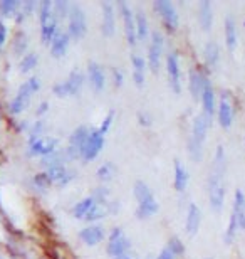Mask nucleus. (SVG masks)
<instances>
[{"mask_svg": "<svg viewBox=\"0 0 245 259\" xmlns=\"http://www.w3.org/2000/svg\"><path fill=\"white\" fill-rule=\"evenodd\" d=\"M84 76L82 73L73 71L69 74V78L66 81L59 83V85L52 86V93H54L57 98H66V96H74L79 93V89L82 87Z\"/></svg>", "mask_w": 245, "mask_h": 259, "instance_id": "obj_6", "label": "nucleus"}, {"mask_svg": "<svg viewBox=\"0 0 245 259\" xmlns=\"http://www.w3.org/2000/svg\"><path fill=\"white\" fill-rule=\"evenodd\" d=\"M138 118H140V123L143 126H150L151 125V118L146 115V113H140V115H138Z\"/></svg>", "mask_w": 245, "mask_h": 259, "instance_id": "obj_44", "label": "nucleus"}, {"mask_svg": "<svg viewBox=\"0 0 245 259\" xmlns=\"http://www.w3.org/2000/svg\"><path fill=\"white\" fill-rule=\"evenodd\" d=\"M235 116V109L234 103H232V98L227 93L220 96V101H218V109H217V118H218V125L222 128H230L232 123H234Z\"/></svg>", "mask_w": 245, "mask_h": 259, "instance_id": "obj_12", "label": "nucleus"}, {"mask_svg": "<svg viewBox=\"0 0 245 259\" xmlns=\"http://www.w3.org/2000/svg\"><path fill=\"white\" fill-rule=\"evenodd\" d=\"M190 182V173L180 160H175L173 165V185L178 192H183Z\"/></svg>", "mask_w": 245, "mask_h": 259, "instance_id": "obj_21", "label": "nucleus"}, {"mask_svg": "<svg viewBox=\"0 0 245 259\" xmlns=\"http://www.w3.org/2000/svg\"><path fill=\"white\" fill-rule=\"evenodd\" d=\"M39 89H41V81H39V78L37 76L29 78V80L19 87L15 98L10 101V104H8V109H10L12 115H20V113L27 108V104L30 103L32 96L37 93Z\"/></svg>", "mask_w": 245, "mask_h": 259, "instance_id": "obj_3", "label": "nucleus"}, {"mask_svg": "<svg viewBox=\"0 0 245 259\" xmlns=\"http://www.w3.org/2000/svg\"><path fill=\"white\" fill-rule=\"evenodd\" d=\"M39 63V58H37V54L35 52H25L24 54V58L20 59V64H19V68H20V73H29V71H32V69L37 66Z\"/></svg>", "mask_w": 245, "mask_h": 259, "instance_id": "obj_32", "label": "nucleus"}, {"mask_svg": "<svg viewBox=\"0 0 245 259\" xmlns=\"http://www.w3.org/2000/svg\"><path fill=\"white\" fill-rule=\"evenodd\" d=\"M35 7H37V3H35L34 0H30V2H22L19 12H17V22H22L25 17H29L35 10Z\"/></svg>", "mask_w": 245, "mask_h": 259, "instance_id": "obj_36", "label": "nucleus"}, {"mask_svg": "<svg viewBox=\"0 0 245 259\" xmlns=\"http://www.w3.org/2000/svg\"><path fill=\"white\" fill-rule=\"evenodd\" d=\"M87 32V20L86 14L79 5L71 7V14H69V25H68V34L71 39H82Z\"/></svg>", "mask_w": 245, "mask_h": 259, "instance_id": "obj_4", "label": "nucleus"}, {"mask_svg": "<svg viewBox=\"0 0 245 259\" xmlns=\"http://www.w3.org/2000/svg\"><path fill=\"white\" fill-rule=\"evenodd\" d=\"M131 249V241L128 239V236L124 234L121 227H114L109 234L108 246H106V253L113 258H118L121 254H126Z\"/></svg>", "mask_w": 245, "mask_h": 259, "instance_id": "obj_5", "label": "nucleus"}, {"mask_svg": "<svg viewBox=\"0 0 245 259\" xmlns=\"http://www.w3.org/2000/svg\"><path fill=\"white\" fill-rule=\"evenodd\" d=\"M133 194H135V199L138 200V207H136V217L145 221V219H150L151 216L158 212V200L155 194L151 192V188L146 185L143 180H138L135 183V188H133Z\"/></svg>", "mask_w": 245, "mask_h": 259, "instance_id": "obj_2", "label": "nucleus"}, {"mask_svg": "<svg viewBox=\"0 0 245 259\" xmlns=\"http://www.w3.org/2000/svg\"><path fill=\"white\" fill-rule=\"evenodd\" d=\"M200 101H202V108H203V115L210 120L215 113V91H213L212 83L208 81V78H203V89L202 94H200Z\"/></svg>", "mask_w": 245, "mask_h": 259, "instance_id": "obj_15", "label": "nucleus"}, {"mask_svg": "<svg viewBox=\"0 0 245 259\" xmlns=\"http://www.w3.org/2000/svg\"><path fill=\"white\" fill-rule=\"evenodd\" d=\"M205 61H207V64L210 66V68H217L218 61H220V49H218V46L215 42H207V46H205Z\"/></svg>", "mask_w": 245, "mask_h": 259, "instance_id": "obj_30", "label": "nucleus"}, {"mask_svg": "<svg viewBox=\"0 0 245 259\" xmlns=\"http://www.w3.org/2000/svg\"><path fill=\"white\" fill-rule=\"evenodd\" d=\"M203 74L198 73V71H190L188 74V89L191 96L195 99H200V94H202V89H203Z\"/></svg>", "mask_w": 245, "mask_h": 259, "instance_id": "obj_29", "label": "nucleus"}, {"mask_svg": "<svg viewBox=\"0 0 245 259\" xmlns=\"http://www.w3.org/2000/svg\"><path fill=\"white\" fill-rule=\"evenodd\" d=\"M155 10L158 12V15L162 17L164 25L168 27V30H176L178 29V24H180V19H178V12L175 5L168 0H157L153 3Z\"/></svg>", "mask_w": 245, "mask_h": 259, "instance_id": "obj_9", "label": "nucleus"}, {"mask_svg": "<svg viewBox=\"0 0 245 259\" xmlns=\"http://www.w3.org/2000/svg\"><path fill=\"white\" fill-rule=\"evenodd\" d=\"M113 121H114V111H109L108 115L104 116V120L101 121V125H99V130H101L102 135H108L109 133L111 126H113Z\"/></svg>", "mask_w": 245, "mask_h": 259, "instance_id": "obj_40", "label": "nucleus"}, {"mask_svg": "<svg viewBox=\"0 0 245 259\" xmlns=\"http://www.w3.org/2000/svg\"><path fill=\"white\" fill-rule=\"evenodd\" d=\"M166 71H168V80H170V86L173 93L180 94L181 93V71H180V59H178L176 52H170V54H168Z\"/></svg>", "mask_w": 245, "mask_h": 259, "instance_id": "obj_13", "label": "nucleus"}, {"mask_svg": "<svg viewBox=\"0 0 245 259\" xmlns=\"http://www.w3.org/2000/svg\"><path fill=\"white\" fill-rule=\"evenodd\" d=\"M32 185L37 188V190H46V188L51 185V180H49L47 173L42 172V173H35L34 178H32Z\"/></svg>", "mask_w": 245, "mask_h": 259, "instance_id": "obj_37", "label": "nucleus"}, {"mask_svg": "<svg viewBox=\"0 0 245 259\" xmlns=\"http://www.w3.org/2000/svg\"><path fill=\"white\" fill-rule=\"evenodd\" d=\"M225 46L230 52L235 51L237 47V25H235V19L232 15L225 17Z\"/></svg>", "mask_w": 245, "mask_h": 259, "instance_id": "obj_26", "label": "nucleus"}, {"mask_svg": "<svg viewBox=\"0 0 245 259\" xmlns=\"http://www.w3.org/2000/svg\"><path fill=\"white\" fill-rule=\"evenodd\" d=\"M113 80H114V85L116 86L121 87L123 83H124V74H123V71H119V69H114V71H113Z\"/></svg>", "mask_w": 245, "mask_h": 259, "instance_id": "obj_41", "label": "nucleus"}, {"mask_svg": "<svg viewBox=\"0 0 245 259\" xmlns=\"http://www.w3.org/2000/svg\"><path fill=\"white\" fill-rule=\"evenodd\" d=\"M166 248L170 249V251L175 254V256H181V254L185 253V246H183V243H181V241L178 239V238H171Z\"/></svg>", "mask_w": 245, "mask_h": 259, "instance_id": "obj_39", "label": "nucleus"}, {"mask_svg": "<svg viewBox=\"0 0 245 259\" xmlns=\"http://www.w3.org/2000/svg\"><path fill=\"white\" fill-rule=\"evenodd\" d=\"M198 22H200V27L205 32L212 29L213 25V8L212 3L208 0H203V2L198 3Z\"/></svg>", "mask_w": 245, "mask_h": 259, "instance_id": "obj_24", "label": "nucleus"}, {"mask_svg": "<svg viewBox=\"0 0 245 259\" xmlns=\"http://www.w3.org/2000/svg\"><path fill=\"white\" fill-rule=\"evenodd\" d=\"M5 41H7V27H5V24L2 22V19H0V49L3 47Z\"/></svg>", "mask_w": 245, "mask_h": 259, "instance_id": "obj_42", "label": "nucleus"}, {"mask_svg": "<svg viewBox=\"0 0 245 259\" xmlns=\"http://www.w3.org/2000/svg\"><path fill=\"white\" fill-rule=\"evenodd\" d=\"M79 239L86 246H89V248H92V246L102 243V239H104V229L101 226H97V224H91V226L84 227L82 231H79Z\"/></svg>", "mask_w": 245, "mask_h": 259, "instance_id": "obj_17", "label": "nucleus"}, {"mask_svg": "<svg viewBox=\"0 0 245 259\" xmlns=\"http://www.w3.org/2000/svg\"><path fill=\"white\" fill-rule=\"evenodd\" d=\"M208 125H210V120H208V118L205 116L203 113L197 115V116H195V120H193V128H191V137L190 138L193 140V142L203 145L205 140H207Z\"/></svg>", "mask_w": 245, "mask_h": 259, "instance_id": "obj_19", "label": "nucleus"}, {"mask_svg": "<svg viewBox=\"0 0 245 259\" xmlns=\"http://www.w3.org/2000/svg\"><path fill=\"white\" fill-rule=\"evenodd\" d=\"M119 14H121L123 25H124V36L128 39V44L130 46H135L138 37H136V24H135V14H133L131 7L128 5L126 2H119L118 3Z\"/></svg>", "mask_w": 245, "mask_h": 259, "instance_id": "obj_11", "label": "nucleus"}, {"mask_svg": "<svg viewBox=\"0 0 245 259\" xmlns=\"http://www.w3.org/2000/svg\"><path fill=\"white\" fill-rule=\"evenodd\" d=\"M104 138H106V135H102L99 128H92L86 145H84L81 150V159L84 162L94 160L102 152V148H104Z\"/></svg>", "mask_w": 245, "mask_h": 259, "instance_id": "obj_7", "label": "nucleus"}, {"mask_svg": "<svg viewBox=\"0 0 245 259\" xmlns=\"http://www.w3.org/2000/svg\"><path fill=\"white\" fill-rule=\"evenodd\" d=\"M114 173H116V167L113 164H109V162L102 164L96 172L97 178H99L101 182H109V180L114 177Z\"/></svg>", "mask_w": 245, "mask_h": 259, "instance_id": "obj_34", "label": "nucleus"}, {"mask_svg": "<svg viewBox=\"0 0 245 259\" xmlns=\"http://www.w3.org/2000/svg\"><path fill=\"white\" fill-rule=\"evenodd\" d=\"M175 258H176V256L170 251V249L164 248V249H162V253L158 254V258H157V259H175Z\"/></svg>", "mask_w": 245, "mask_h": 259, "instance_id": "obj_43", "label": "nucleus"}, {"mask_svg": "<svg viewBox=\"0 0 245 259\" xmlns=\"http://www.w3.org/2000/svg\"><path fill=\"white\" fill-rule=\"evenodd\" d=\"M163 36L160 30H155L151 34V42L148 47V66L153 73H157L162 64V54H163Z\"/></svg>", "mask_w": 245, "mask_h": 259, "instance_id": "obj_10", "label": "nucleus"}, {"mask_svg": "<svg viewBox=\"0 0 245 259\" xmlns=\"http://www.w3.org/2000/svg\"><path fill=\"white\" fill-rule=\"evenodd\" d=\"M57 145H59V140L51 138V137H41L30 140L29 147H27V155L29 157H47L51 153L57 152Z\"/></svg>", "mask_w": 245, "mask_h": 259, "instance_id": "obj_8", "label": "nucleus"}, {"mask_svg": "<svg viewBox=\"0 0 245 259\" xmlns=\"http://www.w3.org/2000/svg\"><path fill=\"white\" fill-rule=\"evenodd\" d=\"M114 259H133V256L130 253H126V254H121V256H118V258H114Z\"/></svg>", "mask_w": 245, "mask_h": 259, "instance_id": "obj_46", "label": "nucleus"}, {"mask_svg": "<svg viewBox=\"0 0 245 259\" xmlns=\"http://www.w3.org/2000/svg\"><path fill=\"white\" fill-rule=\"evenodd\" d=\"M96 204H97V200H96L94 195L84 197L82 200H79L78 204L73 207V216L76 219H86V216L91 212V209L94 207Z\"/></svg>", "mask_w": 245, "mask_h": 259, "instance_id": "obj_27", "label": "nucleus"}, {"mask_svg": "<svg viewBox=\"0 0 245 259\" xmlns=\"http://www.w3.org/2000/svg\"><path fill=\"white\" fill-rule=\"evenodd\" d=\"M0 259H2V258H0Z\"/></svg>", "mask_w": 245, "mask_h": 259, "instance_id": "obj_47", "label": "nucleus"}, {"mask_svg": "<svg viewBox=\"0 0 245 259\" xmlns=\"http://www.w3.org/2000/svg\"><path fill=\"white\" fill-rule=\"evenodd\" d=\"M71 7L69 2H64V0H56L54 2V15L57 20L64 19V17H68L71 14Z\"/></svg>", "mask_w": 245, "mask_h": 259, "instance_id": "obj_35", "label": "nucleus"}, {"mask_svg": "<svg viewBox=\"0 0 245 259\" xmlns=\"http://www.w3.org/2000/svg\"><path fill=\"white\" fill-rule=\"evenodd\" d=\"M47 108H49V103L47 101H42L41 104H39V109H37V116H42L47 113Z\"/></svg>", "mask_w": 245, "mask_h": 259, "instance_id": "obj_45", "label": "nucleus"}, {"mask_svg": "<svg viewBox=\"0 0 245 259\" xmlns=\"http://www.w3.org/2000/svg\"><path fill=\"white\" fill-rule=\"evenodd\" d=\"M202 226V210L195 202H191L188 205V210H186V219H185V232L186 236L193 238L197 236V232Z\"/></svg>", "mask_w": 245, "mask_h": 259, "instance_id": "obj_16", "label": "nucleus"}, {"mask_svg": "<svg viewBox=\"0 0 245 259\" xmlns=\"http://www.w3.org/2000/svg\"><path fill=\"white\" fill-rule=\"evenodd\" d=\"M225 169H227V157L224 147H218L213 157V164L210 175H208V200L210 207L215 212L224 209L225 202Z\"/></svg>", "mask_w": 245, "mask_h": 259, "instance_id": "obj_1", "label": "nucleus"}, {"mask_svg": "<svg viewBox=\"0 0 245 259\" xmlns=\"http://www.w3.org/2000/svg\"><path fill=\"white\" fill-rule=\"evenodd\" d=\"M232 214L237 217L239 222V229L245 231V194L244 190L237 188L234 195V209H232Z\"/></svg>", "mask_w": 245, "mask_h": 259, "instance_id": "obj_22", "label": "nucleus"}, {"mask_svg": "<svg viewBox=\"0 0 245 259\" xmlns=\"http://www.w3.org/2000/svg\"><path fill=\"white\" fill-rule=\"evenodd\" d=\"M135 24H136V37L138 41L145 42L150 37V22L146 19L143 10H138L135 15Z\"/></svg>", "mask_w": 245, "mask_h": 259, "instance_id": "obj_28", "label": "nucleus"}, {"mask_svg": "<svg viewBox=\"0 0 245 259\" xmlns=\"http://www.w3.org/2000/svg\"><path fill=\"white\" fill-rule=\"evenodd\" d=\"M25 47H27V37H25L24 32H19L14 39L15 54H25Z\"/></svg>", "mask_w": 245, "mask_h": 259, "instance_id": "obj_38", "label": "nucleus"}, {"mask_svg": "<svg viewBox=\"0 0 245 259\" xmlns=\"http://www.w3.org/2000/svg\"><path fill=\"white\" fill-rule=\"evenodd\" d=\"M69 42H71V37L68 32H59L57 36L52 39V42L49 44L51 46V52L54 58H62V56L68 52V47H69Z\"/></svg>", "mask_w": 245, "mask_h": 259, "instance_id": "obj_25", "label": "nucleus"}, {"mask_svg": "<svg viewBox=\"0 0 245 259\" xmlns=\"http://www.w3.org/2000/svg\"><path fill=\"white\" fill-rule=\"evenodd\" d=\"M46 173H47L49 180H51V183H56V185H59V187L68 185V183L73 182V178H74V172L69 170L64 164L49 167L46 170Z\"/></svg>", "mask_w": 245, "mask_h": 259, "instance_id": "obj_14", "label": "nucleus"}, {"mask_svg": "<svg viewBox=\"0 0 245 259\" xmlns=\"http://www.w3.org/2000/svg\"><path fill=\"white\" fill-rule=\"evenodd\" d=\"M108 212H109V202H106V204H99V202H97L94 207L91 209V212H89L87 216H86V219H84V221L96 222V221H99V219L104 217Z\"/></svg>", "mask_w": 245, "mask_h": 259, "instance_id": "obj_31", "label": "nucleus"}, {"mask_svg": "<svg viewBox=\"0 0 245 259\" xmlns=\"http://www.w3.org/2000/svg\"><path fill=\"white\" fill-rule=\"evenodd\" d=\"M87 81L91 85L92 91H102L106 86V74L97 63L87 64Z\"/></svg>", "mask_w": 245, "mask_h": 259, "instance_id": "obj_18", "label": "nucleus"}, {"mask_svg": "<svg viewBox=\"0 0 245 259\" xmlns=\"http://www.w3.org/2000/svg\"><path fill=\"white\" fill-rule=\"evenodd\" d=\"M131 68H133V81L138 87L145 85V73H146V61L141 54L131 56Z\"/></svg>", "mask_w": 245, "mask_h": 259, "instance_id": "obj_23", "label": "nucleus"}, {"mask_svg": "<svg viewBox=\"0 0 245 259\" xmlns=\"http://www.w3.org/2000/svg\"><path fill=\"white\" fill-rule=\"evenodd\" d=\"M20 3L19 0H2L0 2V14L5 15V17H12V15H17L20 8Z\"/></svg>", "mask_w": 245, "mask_h": 259, "instance_id": "obj_33", "label": "nucleus"}, {"mask_svg": "<svg viewBox=\"0 0 245 259\" xmlns=\"http://www.w3.org/2000/svg\"><path fill=\"white\" fill-rule=\"evenodd\" d=\"M102 34L106 37L113 36L114 30H116V12H114V5L109 2H102Z\"/></svg>", "mask_w": 245, "mask_h": 259, "instance_id": "obj_20", "label": "nucleus"}]
</instances>
